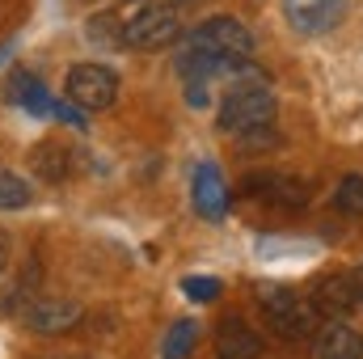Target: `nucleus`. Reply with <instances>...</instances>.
Returning <instances> with one entry per match:
<instances>
[{
    "label": "nucleus",
    "instance_id": "nucleus-1",
    "mask_svg": "<svg viewBox=\"0 0 363 359\" xmlns=\"http://www.w3.org/2000/svg\"><path fill=\"white\" fill-rule=\"evenodd\" d=\"M271 118H274V93L262 77L233 81L228 93L220 97V131L224 136L258 140V131L271 127Z\"/></svg>",
    "mask_w": 363,
    "mask_h": 359
},
{
    "label": "nucleus",
    "instance_id": "nucleus-2",
    "mask_svg": "<svg viewBox=\"0 0 363 359\" xmlns=\"http://www.w3.org/2000/svg\"><path fill=\"white\" fill-rule=\"evenodd\" d=\"M178 38H182V9L161 4V0H140V9L118 30V47H135V51H157V47H169Z\"/></svg>",
    "mask_w": 363,
    "mask_h": 359
},
{
    "label": "nucleus",
    "instance_id": "nucleus-3",
    "mask_svg": "<svg viewBox=\"0 0 363 359\" xmlns=\"http://www.w3.org/2000/svg\"><path fill=\"white\" fill-rule=\"evenodd\" d=\"M258 304H262V313H267V321L274 326L279 338H296L300 343V338H313L321 330L317 309L308 300H300L291 287H279V283L258 287Z\"/></svg>",
    "mask_w": 363,
    "mask_h": 359
},
{
    "label": "nucleus",
    "instance_id": "nucleus-4",
    "mask_svg": "<svg viewBox=\"0 0 363 359\" xmlns=\"http://www.w3.org/2000/svg\"><path fill=\"white\" fill-rule=\"evenodd\" d=\"M64 93H68V101H72L81 114L110 110V106L118 101V77H114L106 64H72L68 77H64Z\"/></svg>",
    "mask_w": 363,
    "mask_h": 359
},
{
    "label": "nucleus",
    "instance_id": "nucleus-5",
    "mask_svg": "<svg viewBox=\"0 0 363 359\" xmlns=\"http://www.w3.org/2000/svg\"><path fill=\"white\" fill-rule=\"evenodd\" d=\"M241 190L250 199H262L271 207H304L313 199L308 182L296 178V174H279V170H258V174H245Z\"/></svg>",
    "mask_w": 363,
    "mask_h": 359
},
{
    "label": "nucleus",
    "instance_id": "nucleus-6",
    "mask_svg": "<svg viewBox=\"0 0 363 359\" xmlns=\"http://www.w3.org/2000/svg\"><path fill=\"white\" fill-rule=\"evenodd\" d=\"M81 317H85V309L77 300H68V296H38L21 313V321L34 334H68V330L81 326Z\"/></svg>",
    "mask_w": 363,
    "mask_h": 359
},
{
    "label": "nucleus",
    "instance_id": "nucleus-7",
    "mask_svg": "<svg viewBox=\"0 0 363 359\" xmlns=\"http://www.w3.org/2000/svg\"><path fill=\"white\" fill-rule=\"evenodd\" d=\"M283 17L296 34H330L347 17V0H283Z\"/></svg>",
    "mask_w": 363,
    "mask_h": 359
},
{
    "label": "nucleus",
    "instance_id": "nucleus-8",
    "mask_svg": "<svg viewBox=\"0 0 363 359\" xmlns=\"http://www.w3.org/2000/svg\"><path fill=\"white\" fill-rule=\"evenodd\" d=\"M308 304L317 309V317L338 321V317H347V313L359 304V287H355V279H351V275H325V279H317V287H313V300H308Z\"/></svg>",
    "mask_w": 363,
    "mask_h": 359
},
{
    "label": "nucleus",
    "instance_id": "nucleus-9",
    "mask_svg": "<svg viewBox=\"0 0 363 359\" xmlns=\"http://www.w3.org/2000/svg\"><path fill=\"white\" fill-rule=\"evenodd\" d=\"M190 199H194L199 216H207V220H220V216L228 211V182H224V174H220L211 161H203V165L194 170Z\"/></svg>",
    "mask_w": 363,
    "mask_h": 359
},
{
    "label": "nucleus",
    "instance_id": "nucleus-10",
    "mask_svg": "<svg viewBox=\"0 0 363 359\" xmlns=\"http://www.w3.org/2000/svg\"><path fill=\"white\" fill-rule=\"evenodd\" d=\"M216 355L220 359H258L262 355V334L245 326L241 317H224L216 330Z\"/></svg>",
    "mask_w": 363,
    "mask_h": 359
},
{
    "label": "nucleus",
    "instance_id": "nucleus-11",
    "mask_svg": "<svg viewBox=\"0 0 363 359\" xmlns=\"http://www.w3.org/2000/svg\"><path fill=\"white\" fill-rule=\"evenodd\" d=\"M313 355L317 359H363V334L351 330V326H321L313 334Z\"/></svg>",
    "mask_w": 363,
    "mask_h": 359
},
{
    "label": "nucleus",
    "instance_id": "nucleus-12",
    "mask_svg": "<svg viewBox=\"0 0 363 359\" xmlns=\"http://www.w3.org/2000/svg\"><path fill=\"white\" fill-rule=\"evenodd\" d=\"M9 97L21 101L30 114H51V101H55V97L47 93V85H43L34 72H21V68L9 72Z\"/></svg>",
    "mask_w": 363,
    "mask_h": 359
},
{
    "label": "nucleus",
    "instance_id": "nucleus-13",
    "mask_svg": "<svg viewBox=\"0 0 363 359\" xmlns=\"http://www.w3.org/2000/svg\"><path fill=\"white\" fill-rule=\"evenodd\" d=\"M30 161H34V170H38V178H43V182H64V178H68V148H64V144H55V140L38 144Z\"/></svg>",
    "mask_w": 363,
    "mask_h": 359
},
{
    "label": "nucleus",
    "instance_id": "nucleus-14",
    "mask_svg": "<svg viewBox=\"0 0 363 359\" xmlns=\"http://www.w3.org/2000/svg\"><path fill=\"white\" fill-rule=\"evenodd\" d=\"M194 343H199V321L194 317H182V321L169 326V334L161 343V359H186L194 351Z\"/></svg>",
    "mask_w": 363,
    "mask_h": 359
},
{
    "label": "nucleus",
    "instance_id": "nucleus-15",
    "mask_svg": "<svg viewBox=\"0 0 363 359\" xmlns=\"http://www.w3.org/2000/svg\"><path fill=\"white\" fill-rule=\"evenodd\" d=\"M30 203H34V186L13 170H0V211H21Z\"/></svg>",
    "mask_w": 363,
    "mask_h": 359
},
{
    "label": "nucleus",
    "instance_id": "nucleus-16",
    "mask_svg": "<svg viewBox=\"0 0 363 359\" xmlns=\"http://www.w3.org/2000/svg\"><path fill=\"white\" fill-rule=\"evenodd\" d=\"M334 207L342 216H363V174H347L334 190Z\"/></svg>",
    "mask_w": 363,
    "mask_h": 359
},
{
    "label": "nucleus",
    "instance_id": "nucleus-17",
    "mask_svg": "<svg viewBox=\"0 0 363 359\" xmlns=\"http://www.w3.org/2000/svg\"><path fill=\"white\" fill-rule=\"evenodd\" d=\"M182 292H186L194 304H211L224 287H220V279H216V275H186V279H182Z\"/></svg>",
    "mask_w": 363,
    "mask_h": 359
},
{
    "label": "nucleus",
    "instance_id": "nucleus-18",
    "mask_svg": "<svg viewBox=\"0 0 363 359\" xmlns=\"http://www.w3.org/2000/svg\"><path fill=\"white\" fill-rule=\"evenodd\" d=\"M51 118H60V123H68L72 131H85V127H89V118H85V114H81L77 106H68V101H60V97L51 101Z\"/></svg>",
    "mask_w": 363,
    "mask_h": 359
},
{
    "label": "nucleus",
    "instance_id": "nucleus-19",
    "mask_svg": "<svg viewBox=\"0 0 363 359\" xmlns=\"http://www.w3.org/2000/svg\"><path fill=\"white\" fill-rule=\"evenodd\" d=\"M9 258H13V241H9V233H0V275L9 267Z\"/></svg>",
    "mask_w": 363,
    "mask_h": 359
},
{
    "label": "nucleus",
    "instance_id": "nucleus-20",
    "mask_svg": "<svg viewBox=\"0 0 363 359\" xmlns=\"http://www.w3.org/2000/svg\"><path fill=\"white\" fill-rule=\"evenodd\" d=\"M351 279H355V287H359V300H363V267L355 270V275H351Z\"/></svg>",
    "mask_w": 363,
    "mask_h": 359
},
{
    "label": "nucleus",
    "instance_id": "nucleus-21",
    "mask_svg": "<svg viewBox=\"0 0 363 359\" xmlns=\"http://www.w3.org/2000/svg\"><path fill=\"white\" fill-rule=\"evenodd\" d=\"M55 359H89V355H55Z\"/></svg>",
    "mask_w": 363,
    "mask_h": 359
}]
</instances>
